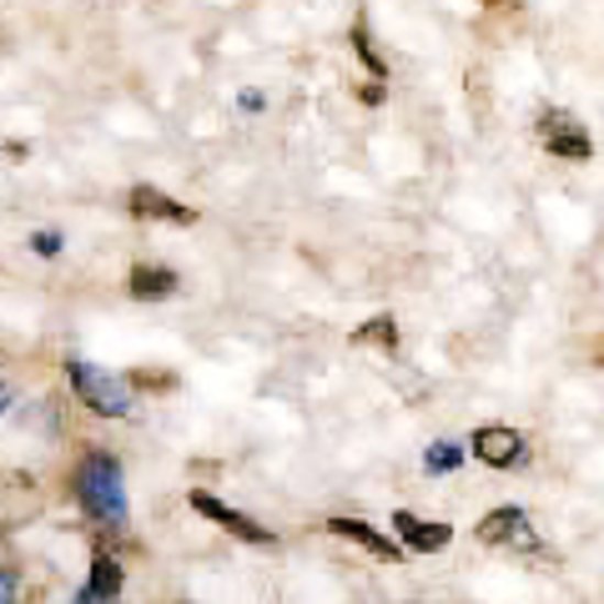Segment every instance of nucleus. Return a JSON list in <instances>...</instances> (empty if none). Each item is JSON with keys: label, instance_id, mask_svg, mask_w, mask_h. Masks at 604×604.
Wrapping results in <instances>:
<instances>
[{"label": "nucleus", "instance_id": "f257e3e1", "mask_svg": "<svg viewBox=\"0 0 604 604\" xmlns=\"http://www.w3.org/2000/svg\"><path fill=\"white\" fill-rule=\"evenodd\" d=\"M76 498L96 524L121 529L127 524V479H121V463L111 453H86L81 469H76Z\"/></svg>", "mask_w": 604, "mask_h": 604}, {"label": "nucleus", "instance_id": "f03ea898", "mask_svg": "<svg viewBox=\"0 0 604 604\" xmlns=\"http://www.w3.org/2000/svg\"><path fill=\"white\" fill-rule=\"evenodd\" d=\"M72 383H76V393H81V403L91 408V414H101V418H127L131 414L127 383L111 378V373H101V367L86 363V358H72Z\"/></svg>", "mask_w": 604, "mask_h": 604}, {"label": "nucleus", "instance_id": "7ed1b4c3", "mask_svg": "<svg viewBox=\"0 0 604 604\" xmlns=\"http://www.w3.org/2000/svg\"><path fill=\"white\" fill-rule=\"evenodd\" d=\"M479 539L484 545H514V549H534L539 539H534V529H529V514L524 509H514V504H504V509H494V514H484L479 519Z\"/></svg>", "mask_w": 604, "mask_h": 604}, {"label": "nucleus", "instance_id": "20e7f679", "mask_svg": "<svg viewBox=\"0 0 604 604\" xmlns=\"http://www.w3.org/2000/svg\"><path fill=\"white\" fill-rule=\"evenodd\" d=\"M539 136H545V146L554 156H564V162H590V131L580 127L574 117H559V111H549L545 121H539Z\"/></svg>", "mask_w": 604, "mask_h": 604}, {"label": "nucleus", "instance_id": "39448f33", "mask_svg": "<svg viewBox=\"0 0 604 604\" xmlns=\"http://www.w3.org/2000/svg\"><path fill=\"white\" fill-rule=\"evenodd\" d=\"M191 509L201 514V519H212V524H222L227 534H238V539H248V545H273V529H262V524H252L248 514H238L232 504H222V498H212V494H191Z\"/></svg>", "mask_w": 604, "mask_h": 604}, {"label": "nucleus", "instance_id": "423d86ee", "mask_svg": "<svg viewBox=\"0 0 604 604\" xmlns=\"http://www.w3.org/2000/svg\"><path fill=\"white\" fill-rule=\"evenodd\" d=\"M469 449H474V459L488 463V469H514V463H524V439L514 428H498V424L479 428Z\"/></svg>", "mask_w": 604, "mask_h": 604}, {"label": "nucleus", "instance_id": "0eeeda50", "mask_svg": "<svg viewBox=\"0 0 604 604\" xmlns=\"http://www.w3.org/2000/svg\"><path fill=\"white\" fill-rule=\"evenodd\" d=\"M393 529H398L403 549H414V554H439V549H449L453 529L439 519H418V514H393Z\"/></svg>", "mask_w": 604, "mask_h": 604}, {"label": "nucleus", "instance_id": "6e6552de", "mask_svg": "<svg viewBox=\"0 0 604 604\" xmlns=\"http://www.w3.org/2000/svg\"><path fill=\"white\" fill-rule=\"evenodd\" d=\"M328 529L338 534V539H353V545H363L367 554H378L383 564H398V559H403V545H393L388 534H378L373 524H363V519H328Z\"/></svg>", "mask_w": 604, "mask_h": 604}, {"label": "nucleus", "instance_id": "1a4fd4ad", "mask_svg": "<svg viewBox=\"0 0 604 604\" xmlns=\"http://www.w3.org/2000/svg\"><path fill=\"white\" fill-rule=\"evenodd\" d=\"M121 594V564L111 554H96L91 559V580H86V590L76 594V604H111Z\"/></svg>", "mask_w": 604, "mask_h": 604}, {"label": "nucleus", "instance_id": "9d476101", "mask_svg": "<svg viewBox=\"0 0 604 604\" xmlns=\"http://www.w3.org/2000/svg\"><path fill=\"white\" fill-rule=\"evenodd\" d=\"M131 212H136V217H156V222H197L191 207L172 201L166 191H156V187H136V191H131Z\"/></svg>", "mask_w": 604, "mask_h": 604}, {"label": "nucleus", "instance_id": "9b49d317", "mask_svg": "<svg viewBox=\"0 0 604 604\" xmlns=\"http://www.w3.org/2000/svg\"><path fill=\"white\" fill-rule=\"evenodd\" d=\"M172 293H177V273H172V267H152V262H136V267H131V297L156 303V297H172Z\"/></svg>", "mask_w": 604, "mask_h": 604}, {"label": "nucleus", "instance_id": "f8f14e48", "mask_svg": "<svg viewBox=\"0 0 604 604\" xmlns=\"http://www.w3.org/2000/svg\"><path fill=\"white\" fill-rule=\"evenodd\" d=\"M424 469L428 474H453V469H463V443H428V453H424Z\"/></svg>", "mask_w": 604, "mask_h": 604}, {"label": "nucleus", "instance_id": "ddd939ff", "mask_svg": "<svg viewBox=\"0 0 604 604\" xmlns=\"http://www.w3.org/2000/svg\"><path fill=\"white\" fill-rule=\"evenodd\" d=\"M353 343H383V348H393V343H398V328H393V318H373L363 332H353Z\"/></svg>", "mask_w": 604, "mask_h": 604}, {"label": "nucleus", "instance_id": "4468645a", "mask_svg": "<svg viewBox=\"0 0 604 604\" xmlns=\"http://www.w3.org/2000/svg\"><path fill=\"white\" fill-rule=\"evenodd\" d=\"M21 600V580H15V569H0V604H15Z\"/></svg>", "mask_w": 604, "mask_h": 604}, {"label": "nucleus", "instance_id": "2eb2a0df", "mask_svg": "<svg viewBox=\"0 0 604 604\" xmlns=\"http://www.w3.org/2000/svg\"><path fill=\"white\" fill-rule=\"evenodd\" d=\"M31 242H36V252H41V257H56V252H61V238H56V232H36V238H31Z\"/></svg>", "mask_w": 604, "mask_h": 604}, {"label": "nucleus", "instance_id": "dca6fc26", "mask_svg": "<svg viewBox=\"0 0 604 604\" xmlns=\"http://www.w3.org/2000/svg\"><path fill=\"white\" fill-rule=\"evenodd\" d=\"M6 403H11V393H6V388H0V414H6Z\"/></svg>", "mask_w": 604, "mask_h": 604}]
</instances>
